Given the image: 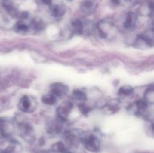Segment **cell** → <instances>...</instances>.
<instances>
[{
  "mask_svg": "<svg viewBox=\"0 0 154 153\" xmlns=\"http://www.w3.org/2000/svg\"><path fill=\"white\" fill-rule=\"evenodd\" d=\"M23 118V116H21L20 118L17 119V124L19 128L21 136L26 141H32L35 138L34 128Z\"/></svg>",
  "mask_w": 154,
  "mask_h": 153,
  "instance_id": "1",
  "label": "cell"
},
{
  "mask_svg": "<svg viewBox=\"0 0 154 153\" xmlns=\"http://www.w3.org/2000/svg\"><path fill=\"white\" fill-rule=\"evenodd\" d=\"M153 30L150 32H147L144 34H141L137 36L135 40L134 45L138 49H146L149 46H153Z\"/></svg>",
  "mask_w": 154,
  "mask_h": 153,
  "instance_id": "2",
  "label": "cell"
},
{
  "mask_svg": "<svg viewBox=\"0 0 154 153\" xmlns=\"http://www.w3.org/2000/svg\"><path fill=\"white\" fill-rule=\"evenodd\" d=\"M37 103L35 99L29 95L23 96L18 103V109L23 112H32L35 110Z\"/></svg>",
  "mask_w": 154,
  "mask_h": 153,
  "instance_id": "3",
  "label": "cell"
},
{
  "mask_svg": "<svg viewBox=\"0 0 154 153\" xmlns=\"http://www.w3.org/2000/svg\"><path fill=\"white\" fill-rule=\"evenodd\" d=\"M73 109V104L70 100L63 101L57 110V118L66 122Z\"/></svg>",
  "mask_w": 154,
  "mask_h": 153,
  "instance_id": "4",
  "label": "cell"
},
{
  "mask_svg": "<svg viewBox=\"0 0 154 153\" xmlns=\"http://www.w3.org/2000/svg\"><path fill=\"white\" fill-rule=\"evenodd\" d=\"M15 131V124L11 120L0 118V135L3 137H9Z\"/></svg>",
  "mask_w": 154,
  "mask_h": 153,
  "instance_id": "5",
  "label": "cell"
},
{
  "mask_svg": "<svg viewBox=\"0 0 154 153\" xmlns=\"http://www.w3.org/2000/svg\"><path fill=\"white\" fill-rule=\"evenodd\" d=\"M97 29L101 37L107 38L114 29V25L108 20H103L97 24Z\"/></svg>",
  "mask_w": 154,
  "mask_h": 153,
  "instance_id": "6",
  "label": "cell"
},
{
  "mask_svg": "<svg viewBox=\"0 0 154 153\" xmlns=\"http://www.w3.org/2000/svg\"><path fill=\"white\" fill-rule=\"evenodd\" d=\"M83 141L86 148L90 152H96L100 148V141L99 138L93 134H89L83 137Z\"/></svg>",
  "mask_w": 154,
  "mask_h": 153,
  "instance_id": "7",
  "label": "cell"
},
{
  "mask_svg": "<svg viewBox=\"0 0 154 153\" xmlns=\"http://www.w3.org/2000/svg\"><path fill=\"white\" fill-rule=\"evenodd\" d=\"M69 92V88L63 82H54L51 86V93L57 98H63Z\"/></svg>",
  "mask_w": 154,
  "mask_h": 153,
  "instance_id": "8",
  "label": "cell"
},
{
  "mask_svg": "<svg viewBox=\"0 0 154 153\" xmlns=\"http://www.w3.org/2000/svg\"><path fill=\"white\" fill-rule=\"evenodd\" d=\"M65 122L57 118L56 120L49 121L46 124L47 130L50 134H60L64 128Z\"/></svg>",
  "mask_w": 154,
  "mask_h": 153,
  "instance_id": "9",
  "label": "cell"
},
{
  "mask_svg": "<svg viewBox=\"0 0 154 153\" xmlns=\"http://www.w3.org/2000/svg\"><path fill=\"white\" fill-rule=\"evenodd\" d=\"M137 22V15L134 12H129L126 14L123 22V27L126 29H132L135 26Z\"/></svg>",
  "mask_w": 154,
  "mask_h": 153,
  "instance_id": "10",
  "label": "cell"
},
{
  "mask_svg": "<svg viewBox=\"0 0 154 153\" xmlns=\"http://www.w3.org/2000/svg\"><path fill=\"white\" fill-rule=\"evenodd\" d=\"M22 147L20 143L16 140H11L9 142V145L0 153H21Z\"/></svg>",
  "mask_w": 154,
  "mask_h": 153,
  "instance_id": "11",
  "label": "cell"
},
{
  "mask_svg": "<svg viewBox=\"0 0 154 153\" xmlns=\"http://www.w3.org/2000/svg\"><path fill=\"white\" fill-rule=\"evenodd\" d=\"M66 13V8L63 4H54L51 8V14L55 18H60Z\"/></svg>",
  "mask_w": 154,
  "mask_h": 153,
  "instance_id": "12",
  "label": "cell"
},
{
  "mask_svg": "<svg viewBox=\"0 0 154 153\" xmlns=\"http://www.w3.org/2000/svg\"><path fill=\"white\" fill-rule=\"evenodd\" d=\"M5 8L7 10V11L8 12L9 14L12 16V17H19L20 12L18 10L17 8L14 5L12 1H6L4 4Z\"/></svg>",
  "mask_w": 154,
  "mask_h": 153,
  "instance_id": "13",
  "label": "cell"
},
{
  "mask_svg": "<svg viewBox=\"0 0 154 153\" xmlns=\"http://www.w3.org/2000/svg\"><path fill=\"white\" fill-rule=\"evenodd\" d=\"M29 27L35 31H42L45 28V22L39 17H35L32 20Z\"/></svg>",
  "mask_w": 154,
  "mask_h": 153,
  "instance_id": "14",
  "label": "cell"
},
{
  "mask_svg": "<svg viewBox=\"0 0 154 153\" xmlns=\"http://www.w3.org/2000/svg\"><path fill=\"white\" fill-rule=\"evenodd\" d=\"M94 2L91 0H85L81 3V8L83 12L86 14H90L94 10Z\"/></svg>",
  "mask_w": 154,
  "mask_h": 153,
  "instance_id": "15",
  "label": "cell"
},
{
  "mask_svg": "<svg viewBox=\"0 0 154 153\" xmlns=\"http://www.w3.org/2000/svg\"><path fill=\"white\" fill-rule=\"evenodd\" d=\"M57 97L54 95L53 94H51V92L48 93V94H44L42 97V101L45 104L49 105V106H52L54 105L57 102Z\"/></svg>",
  "mask_w": 154,
  "mask_h": 153,
  "instance_id": "16",
  "label": "cell"
},
{
  "mask_svg": "<svg viewBox=\"0 0 154 153\" xmlns=\"http://www.w3.org/2000/svg\"><path fill=\"white\" fill-rule=\"evenodd\" d=\"M84 20H75L72 22V27L75 33L78 34H83L84 32Z\"/></svg>",
  "mask_w": 154,
  "mask_h": 153,
  "instance_id": "17",
  "label": "cell"
},
{
  "mask_svg": "<svg viewBox=\"0 0 154 153\" xmlns=\"http://www.w3.org/2000/svg\"><path fill=\"white\" fill-rule=\"evenodd\" d=\"M134 88L130 86H123L120 87L118 91V94L123 97H129L133 94Z\"/></svg>",
  "mask_w": 154,
  "mask_h": 153,
  "instance_id": "18",
  "label": "cell"
},
{
  "mask_svg": "<svg viewBox=\"0 0 154 153\" xmlns=\"http://www.w3.org/2000/svg\"><path fill=\"white\" fill-rule=\"evenodd\" d=\"M148 104L144 100V99H139V100H137L135 103V106L136 107L138 112L142 114L143 112H146V110H147V106H148Z\"/></svg>",
  "mask_w": 154,
  "mask_h": 153,
  "instance_id": "19",
  "label": "cell"
},
{
  "mask_svg": "<svg viewBox=\"0 0 154 153\" xmlns=\"http://www.w3.org/2000/svg\"><path fill=\"white\" fill-rule=\"evenodd\" d=\"M144 99L148 104H153L154 103V90L153 88H148L144 92Z\"/></svg>",
  "mask_w": 154,
  "mask_h": 153,
  "instance_id": "20",
  "label": "cell"
},
{
  "mask_svg": "<svg viewBox=\"0 0 154 153\" xmlns=\"http://www.w3.org/2000/svg\"><path fill=\"white\" fill-rule=\"evenodd\" d=\"M29 26L27 25L26 22H24L23 20L19 21V22H17L15 24V31L17 32L20 33H24V32H26L29 31Z\"/></svg>",
  "mask_w": 154,
  "mask_h": 153,
  "instance_id": "21",
  "label": "cell"
},
{
  "mask_svg": "<svg viewBox=\"0 0 154 153\" xmlns=\"http://www.w3.org/2000/svg\"><path fill=\"white\" fill-rule=\"evenodd\" d=\"M74 98L75 100H78L79 101H85L87 100V95H86L85 92H83L81 89H75L72 93Z\"/></svg>",
  "mask_w": 154,
  "mask_h": 153,
  "instance_id": "22",
  "label": "cell"
},
{
  "mask_svg": "<svg viewBox=\"0 0 154 153\" xmlns=\"http://www.w3.org/2000/svg\"><path fill=\"white\" fill-rule=\"evenodd\" d=\"M53 150L57 152H66V147L62 142H57L53 145Z\"/></svg>",
  "mask_w": 154,
  "mask_h": 153,
  "instance_id": "23",
  "label": "cell"
},
{
  "mask_svg": "<svg viewBox=\"0 0 154 153\" xmlns=\"http://www.w3.org/2000/svg\"><path fill=\"white\" fill-rule=\"evenodd\" d=\"M108 106L111 110L117 109L119 106V101H117V100H111L108 102Z\"/></svg>",
  "mask_w": 154,
  "mask_h": 153,
  "instance_id": "24",
  "label": "cell"
},
{
  "mask_svg": "<svg viewBox=\"0 0 154 153\" xmlns=\"http://www.w3.org/2000/svg\"><path fill=\"white\" fill-rule=\"evenodd\" d=\"M79 109L81 110V112H83V113H87V112H90V108H89V106H86L84 104H80Z\"/></svg>",
  "mask_w": 154,
  "mask_h": 153,
  "instance_id": "25",
  "label": "cell"
},
{
  "mask_svg": "<svg viewBox=\"0 0 154 153\" xmlns=\"http://www.w3.org/2000/svg\"><path fill=\"white\" fill-rule=\"evenodd\" d=\"M40 1L45 5H51L52 4V0H40Z\"/></svg>",
  "mask_w": 154,
  "mask_h": 153,
  "instance_id": "26",
  "label": "cell"
},
{
  "mask_svg": "<svg viewBox=\"0 0 154 153\" xmlns=\"http://www.w3.org/2000/svg\"><path fill=\"white\" fill-rule=\"evenodd\" d=\"M113 3H115V4H119L120 2V0H111Z\"/></svg>",
  "mask_w": 154,
  "mask_h": 153,
  "instance_id": "27",
  "label": "cell"
},
{
  "mask_svg": "<svg viewBox=\"0 0 154 153\" xmlns=\"http://www.w3.org/2000/svg\"><path fill=\"white\" fill-rule=\"evenodd\" d=\"M63 153H70V152H63Z\"/></svg>",
  "mask_w": 154,
  "mask_h": 153,
  "instance_id": "28",
  "label": "cell"
}]
</instances>
